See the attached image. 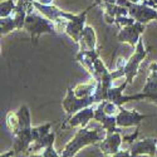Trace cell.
<instances>
[{"label":"cell","mask_w":157,"mask_h":157,"mask_svg":"<svg viewBox=\"0 0 157 157\" xmlns=\"http://www.w3.org/2000/svg\"><path fill=\"white\" fill-rule=\"evenodd\" d=\"M106 135H107V131L102 126L101 127H93V126L81 127L77 131L74 137L64 146V148L60 152V156L74 157L82 148L89 145H96L98 142H102L106 138Z\"/></svg>","instance_id":"obj_1"},{"label":"cell","mask_w":157,"mask_h":157,"mask_svg":"<svg viewBox=\"0 0 157 157\" xmlns=\"http://www.w3.org/2000/svg\"><path fill=\"white\" fill-rule=\"evenodd\" d=\"M148 54V50L143 45V39L141 38L137 45L135 47V53L129 57L128 60H124L123 58H120L117 60L116 71L111 72L113 79H118V78L126 77V82L128 84H132L133 78L137 75L141 63L145 60L146 56Z\"/></svg>","instance_id":"obj_2"},{"label":"cell","mask_w":157,"mask_h":157,"mask_svg":"<svg viewBox=\"0 0 157 157\" xmlns=\"http://www.w3.org/2000/svg\"><path fill=\"white\" fill-rule=\"evenodd\" d=\"M24 29L27 30L30 35L32 44L36 45L39 38L43 34H54L57 30L56 23L50 21L44 15H39L35 13H29L25 19Z\"/></svg>","instance_id":"obj_3"},{"label":"cell","mask_w":157,"mask_h":157,"mask_svg":"<svg viewBox=\"0 0 157 157\" xmlns=\"http://www.w3.org/2000/svg\"><path fill=\"white\" fill-rule=\"evenodd\" d=\"M116 4L124 6L128 10V17L133 18L138 23L146 24L151 20H157V9L151 8L146 4L131 3L128 0H117Z\"/></svg>","instance_id":"obj_4"},{"label":"cell","mask_w":157,"mask_h":157,"mask_svg":"<svg viewBox=\"0 0 157 157\" xmlns=\"http://www.w3.org/2000/svg\"><path fill=\"white\" fill-rule=\"evenodd\" d=\"M96 103L93 96H90V97H77L74 94V90L73 88H68L67 89V94H65L63 102H62V106H63V109L64 112L67 113L68 116V118H71V117L73 114H75L77 112H79L81 109L83 108H87V107H90V106H93V104ZM67 118V120H68Z\"/></svg>","instance_id":"obj_5"},{"label":"cell","mask_w":157,"mask_h":157,"mask_svg":"<svg viewBox=\"0 0 157 157\" xmlns=\"http://www.w3.org/2000/svg\"><path fill=\"white\" fill-rule=\"evenodd\" d=\"M93 6H96L94 4L90 5L89 8H87L86 10H83V13H81V14L75 15V18L73 20H68L67 23H65L64 25V32L67 33V35L72 39V40L74 43L78 44V42H79V38H81V34L84 29V23H86V18H87V14L88 11L92 9Z\"/></svg>","instance_id":"obj_6"},{"label":"cell","mask_w":157,"mask_h":157,"mask_svg":"<svg viewBox=\"0 0 157 157\" xmlns=\"http://www.w3.org/2000/svg\"><path fill=\"white\" fill-rule=\"evenodd\" d=\"M34 8L40 13L42 15H44L50 21L57 23V24L60 23L62 20H73L77 15V14H72V13L63 11L54 5H44V4H40L38 2H34Z\"/></svg>","instance_id":"obj_7"},{"label":"cell","mask_w":157,"mask_h":157,"mask_svg":"<svg viewBox=\"0 0 157 157\" xmlns=\"http://www.w3.org/2000/svg\"><path fill=\"white\" fill-rule=\"evenodd\" d=\"M143 32H145V24L136 21L132 25H128V27L120 29L118 34H117V39L122 43L129 44L131 47H136Z\"/></svg>","instance_id":"obj_8"},{"label":"cell","mask_w":157,"mask_h":157,"mask_svg":"<svg viewBox=\"0 0 157 157\" xmlns=\"http://www.w3.org/2000/svg\"><path fill=\"white\" fill-rule=\"evenodd\" d=\"M128 86L127 82H123L120 87H111V89L108 90V97L107 101L117 104V106H123L124 103L129 102V101H141V99H148V96L146 93H140V94H133V96H124L123 90L126 89V87Z\"/></svg>","instance_id":"obj_9"},{"label":"cell","mask_w":157,"mask_h":157,"mask_svg":"<svg viewBox=\"0 0 157 157\" xmlns=\"http://www.w3.org/2000/svg\"><path fill=\"white\" fill-rule=\"evenodd\" d=\"M147 118L146 114H141L137 111H128L120 106V111L116 116L117 121V127H133V126H140L141 122Z\"/></svg>","instance_id":"obj_10"},{"label":"cell","mask_w":157,"mask_h":157,"mask_svg":"<svg viewBox=\"0 0 157 157\" xmlns=\"http://www.w3.org/2000/svg\"><path fill=\"white\" fill-rule=\"evenodd\" d=\"M157 150V140L156 138H143V140H136L132 146H131L129 152L135 157L140 156H148V157H155Z\"/></svg>","instance_id":"obj_11"},{"label":"cell","mask_w":157,"mask_h":157,"mask_svg":"<svg viewBox=\"0 0 157 157\" xmlns=\"http://www.w3.org/2000/svg\"><path fill=\"white\" fill-rule=\"evenodd\" d=\"M123 138L120 132H107L106 138L99 142V148L104 155H114L120 151Z\"/></svg>","instance_id":"obj_12"},{"label":"cell","mask_w":157,"mask_h":157,"mask_svg":"<svg viewBox=\"0 0 157 157\" xmlns=\"http://www.w3.org/2000/svg\"><path fill=\"white\" fill-rule=\"evenodd\" d=\"M142 92L148 96V99L157 103V62L150 65L146 84L143 86Z\"/></svg>","instance_id":"obj_13"},{"label":"cell","mask_w":157,"mask_h":157,"mask_svg":"<svg viewBox=\"0 0 157 157\" xmlns=\"http://www.w3.org/2000/svg\"><path fill=\"white\" fill-rule=\"evenodd\" d=\"M94 113L96 108H93L92 106L83 108L75 114H73L71 118H68L67 123L69 127H87L90 120H94Z\"/></svg>","instance_id":"obj_14"},{"label":"cell","mask_w":157,"mask_h":157,"mask_svg":"<svg viewBox=\"0 0 157 157\" xmlns=\"http://www.w3.org/2000/svg\"><path fill=\"white\" fill-rule=\"evenodd\" d=\"M94 121H97L107 132H121L120 127H117V121H116V116H108L104 113L102 109L101 104L98 103V106L96 108L94 113Z\"/></svg>","instance_id":"obj_15"},{"label":"cell","mask_w":157,"mask_h":157,"mask_svg":"<svg viewBox=\"0 0 157 157\" xmlns=\"http://www.w3.org/2000/svg\"><path fill=\"white\" fill-rule=\"evenodd\" d=\"M99 58V52L98 49H93V50H86V52H78L75 59L79 63L82 67L90 74L92 77L93 72H94V62L96 59Z\"/></svg>","instance_id":"obj_16"},{"label":"cell","mask_w":157,"mask_h":157,"mask_svg":"<svg viewBox=\"0 0 157 157\" xmlns=\"http://www.w3.org/2000/svg\"><path fill=\"white\" fill-rule=\"evenodd\" d=\"M78 45H79V52H86V50H93L97 49V35L96 32L92 27H84L79 42H78Z\"/></svg>","instance_id":"obj_17"},{"label":"cell","mask_w":157,"mask_h":157,"mask_svg":"<svg viewBox=\"0 0 157 157\" xmlns=\"http://www.w3.org/2000/svg\"><path fill=\"white\" fill-rule=\"evenodd\" d=\"M104 8V18L108 24H113L114 19L121 15H128V10L124 6H121L118 4H111V3H103L101 5Z\"/></svg>","instance_id":"obj_18"},{"label":"cell","mask_w":157,"mask_h":157,"mask_svg":"<svg viewBox=\"0 0 157 157\" xmlns=\"http://www.w3.org/2000/svg\"><path fill=\"white\" fill-rule=\"evenodd\" d=\"M54 140H56V135L54 132H50L49 135H47L45 137L38 140V141H34L29 150H28V153H35L38 151H42V150H45L47 147L54 145Z\"/></svg>","instance_id":"obj_19"},{"label":"cell","mask_w":157,"mask_h":157,"mask_svg":"<svg viewBox=\"0 0 157 157\" xmlns=\"http://www.w3.org/2000/svg\"><path fill=\"white\" fill-rule=\"evenodd\" d=\"M96 81H93L92 83H84V84H78L75 88H73L74 90V94L77 97H90V96H93L94 93V90H96Z\"/></svg>","instance_id":"obj_20"},{"label":"cell","mask_w":157,"mask_h":157,"mask_svg":"<svg viewBox=\"0 0 157 157\" xmlns=\"http://www.w3.org/2000/svg\"><path fill=\"white\" fill-rule=\"evenodd\" d=\"M14 29H17V21L14 17L10 15L6 18H0V34H2V36L6 35Z\"/></svg>","instance_id":"obj_21"},{"label":"cell","mask_w":157,"mask_h":157,"mask_svg":"<svg viewBox=\"0 0 157 157\" xmlns=\"http://www.w3.org/2000/svg\"><path fill=\"white\" fill-rule=\"evenodd\" d=\"M50 128H52V123H44V124L36 126V127H32V138H33V142L45 137L47 135H49L50 133Z\"/></svg>","instance_id":"obj_22"},{"label":"cell","mask_w":157,"mask_h":157,"mask_svg":"<svg viewBox=\"0 0 157 157\" xmlns=\"http://www.w3.org/2000/svg\"><path fill=\"white\" fill-rule=\"evenodd\" d=\"M17 8V3L14 0H3L0 4V18H6L13 15Z\"/></svg>","instance_id":"obj_23"},{"label":"cell","mask_w":157,"mask_h":157,"mask_svg":"<svg viewBox=\"0 0 157 157\" xmlns=\"http://www.w3.org/2000/svg\"><path fill=\"white\" fill-rule=\"evenodd\" d=\"M135 23H136V20H135L133 18L126 17V15H121V17H117V18L114 19V23H113V24H116L117 27H118V29H122V28L128 27V25H132V24H135Z\"/></svg>","instance_id":"obj_24"},{"label":"cell","mask_w":157,"mask_h":157,"mask_svg":"<svg viewBox=\"0 0 157 157\" xmlns=\"http://www.w3.org/2000/svg\"><path fill=\"white\" fill-rule=\"evenodd\" d=\"M43 157H62L54 148V146L52 145L49 147H47L45 150H43Z\"/></svg>","instance_id":"obj_25"},{"label":"cell","mask_w":157,"mask_h":157,"mask_svg":"<svg viewBox=\"0 0 157 157\" xmlns=\"http://www.w3.org/2000/svg\"><path fill=\"white\" fill-rule=\"evenodd\" d=\"M111 157H135V156H132V153H131L129 151H118L117 153H114V155H112Z\"/></svg>","instance_id":"obj_26"},{"label":"cell","mask_w":157,"mask_h":157,"mask_svg":"<svg viewBox=\"0 0 157 157\" xmlns=\"http://www.w3.org/2000/svg\"><path fill=\"white\" fill-rule=\"evenodd\" d=\"M137 136H138V128L135 131V133H132V135H129V136L123 137V141H127V142H135Z\"/></svg>","instance_id":"obj_27"},{"label":"cell","mask_w":157,"mask_h":157,"mask_svg":"<svg viewBox=\"0 0 157 157\" xmlns=\"http://www.w3.org/2000/svg\"><path fill=\"white\" fill-rule=\"evenodd\" d=\"M0 157H17V153H15V151L14 150H10V151H8V152H5V153H2V156Z\"/></svg>","instance_id":"obj_28"},{"label":"cell","mask_w":157,"mask_h":157,"mask_svg":"<svg viewBox=\"0 0 157 157\" xmlns=\"http://www.w3.org/2000/svg\"><path fill=\"white\" fill-rule=\"evenodd\" d=\"M36 2L40 3V4H44V5H52L53 0H36Z\"/></svg>","instance_id":"obj_29"},{"label":"cell","mask_w":157,"mask_h":157,"mask_svg":"<svg viewBox=\"0 0 157 157\" xmlns=\"http://www.w3.org/2000/svg\"><path fill=\"white\" fill-rule=\"evenodd\" d=\"M93 4H94L96 6H97V5H99V6H101V5L103 4V0H94V3H93Z\"/></svg>","instance_id":"obj_30"},{"label":"cell","mask_w":157,"mask_h":157,"mask_svg":"<svg viewBox=\"0 0 157 157\" xmlns=\"http://www.w3.org/2000/svg\"><path fill=\"white\" fill-rule=\"evenodd\" d=\"M28 157H43V155H38V153H30Z\"/></svg>","instance_id":"obj_31"},{"label":"cell","mask_w":157,"mask_h":157,"mask_svg":"<svg viewBox=\"0 0 157 157\" xmlns=\"http://www.w3.org/2000/svg\"><path fill=\"white\" fill-rule=\"evenodd\" d=\"M128 2H131V3H141L142 0H128Z\"/></svg>","instance_id":"obj_32"},{"label":"cell","mask_w":157,"mask_h":157,"mask_svg":"<svg viewBox=\"0 0 157 157\" xmlns=\"http://www.w3.org/2000/svg\"><path fill=\"white\" fill-rule=\"evenodd\" d=\"M27 2H29V3H34V2H36V0H27Z\"/></svg>","instance_id":"obj_33"},{"label":"cell","mask_w":157,"mask_h":157,"mask_svg":"<svg viewBox=\"0 0 157 157\" xmlns=\"http://www.w3.org/2000/svg\"><path fill=\"white\" fill-rule=\"evenodd\" d=\"M155 157H157V150H156V153H155Z\"/></svg>","instance_id":"obj_34"}]
</instances>
